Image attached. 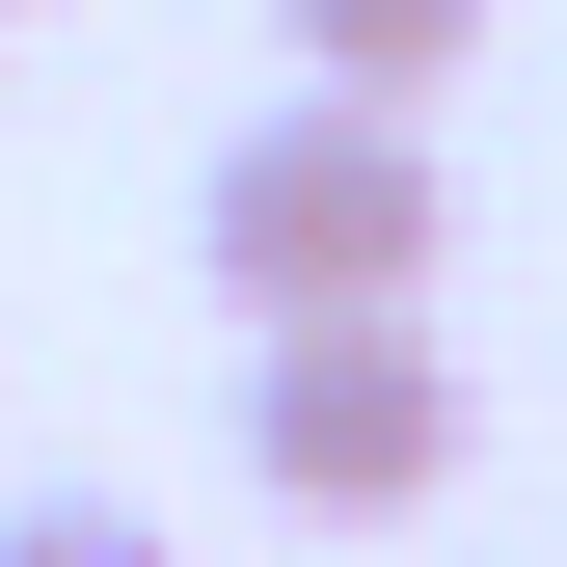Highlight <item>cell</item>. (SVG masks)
<instances>
[{
    "label": "cell",
    "mask_w": 567,
    "mask_h": 567,
    "mask_svg": "<svg viewBox=\"0 0 567 567\" xmlns=\"http://www.w3.org/2000/svg\"><path fill=\"white\" fill-rule=\"evenodd\" d=\"M0 567H189V540L135 514V486H28V514H0Z\"/></svg>",
    "instance_id": "cell-4"
},
{
    "label": "cell",
    "mask_w": 567,
    "mask_h": 567,
    "mask_svg": "<svg viewBox=\"0 0 567 567\" xmlns=\"http://www.w3.org/2000/svg\"><path fill=\"white\" fill-rule=\"evenodd\" d=\"M189 244H217V298L244 324H405L433 298V244H460V163H433V109H244L217 135V189H189Z\"/></svg>",
    "instance_id": "cell-1"
},
{
    "label": "cell",
    "mask_w": 567,
    "mask_h": 567,
    "mask_svg": "<svg viewBox=\"0 0 567 567\" xmlns=\"http://www.w3.org/2000/svg\"><path fill=\"white\" fill-rule=\"evenodd\" d=\"M460 460H486V405H460L433 298H405V324H244V486H270V514H324V540H405Z\"/></svg>",
    "instance_id": "cell-2"
},
{
    "label": "cell",
    "mask_w": 567,
    "mask_h": 567,
    "mask_svg": "<svg viewBox=\"0 0 567 567\" xmlns=\"http://www.w3.org/2000/svg\"><path fill=\"white\" fill-rule=\"evenodd\" d=\"M270 54L351 109H460V54H486V0H270Z\"/></svg>",
    "instance_id": "cell-3"
},
{
    "label": "cell",
    "mask_w": 567,
    "mask_h": 567,
    "mask_svg": "<svg viewBox=\"0 0 567 567\" xmlns=\"http://www.w3.org/2000/svg\"><path fill=\"white\" fill-rule=\"evenodd\" d=\"M0 28H54V0H0Z\"/></svg>",
    "instance_id": "cell-5"
}]
</instances>
